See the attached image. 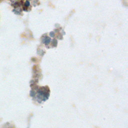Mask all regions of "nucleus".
Segmentation results:
<instances>
[{"label":"nucleus","instance_id":"20e7f679","mask_svg":"<svg viewBox=\"0 0 128 128\" xmlns=\"http://www.w3.org/2000/svg\"><path fill=\"white\" fill-rule=\"evenodd\" d=\"M50 36H52V37L54 36V32H51L50 33Z\"/></svg>","mask_w":128,"mask_h":128},{"label":"nucleus","instance_id":"f03ea898","mask_svg":"<svg viewBox=\"0 0 128 128\" xmlns=\"http://www.w3.org/2000/svg\"><path fill=\"white\" fill-rule=\"evenodd\" d=\"M52 44H54V46H56V44H57V41L56 40H53L52 42Z\"/></svg>","mask_w":128,"mask_h":128},{"label":"nucleus","instance_id":"7ed1b4c3","mask_svg":"<svg viewBox=\"0 0 128 128\" xmlns=\"http://www.w3.org/2000/svg\"><path fill=\"white\" fill-rule=\"evenodd\" d=\"M24 5H25L26 6H30V2H29L26 1V2H25V4H24Z\"/></svg>","mask_w":128,"mask_h":128},{"label":"nucleus","instance_id":"f257e3e1","mask_svg":"<svg viewBox=\"0 0 128 128\" xmlns=\"http://www.w3.org/2000/svg\"><path fill=\"white\" fill-rule=\"evenodd\" d=\"M50 42V38L48 37H45L44 38V40H42V42L46 44V45H48V44H49V43Z\"/></svg>","mask_w":128,"mask_h":128}]
</instances>
